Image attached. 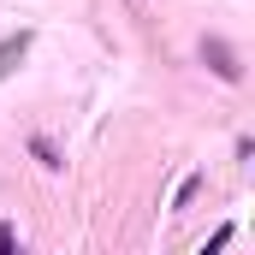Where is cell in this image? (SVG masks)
Instances as JSON below:
<instances>
[{"label": "cell", "mask_w": 255, "mask_h": 255, "mask_svg": "<svg viewBox=\"0 0 255 255\" xmlns=\"http://www.w3.org/2000/svg\"><path fill=\"white\" fill-rule=\"evenodd\" d=\"M202 60L214 65V77H226V83L244 77V60H238V48H232L226 36H202Z\"/></svg>", "instance_id": "obj_1"}, {"label": "cell", "mask_w": 255, "mask_h": 255, "mask_svg": "<svg viewBox=\"0 0 255 255\" xmlns=\"http://www.w3.org/2000/svg\"><path fill=\"white\" fill-rule=\"evenodd\" d=\"M30 42H36L30 30H18V36H6V42H0V77H6L12 65H18V60H24V54H30Z\"/></svg>", "instance_id": "obj_2"}, {"label": "cell", "mask_w": 255, "mask_h": 255, "mask_svg": "<svg viewBox=\"0 0 255 255\" xmlns=\"http://www.w3.org/2000/svg\"><path fill=\"white\" fill-rule=\"evenodd\" d=\"M30 154H36V160H42L48 172H60V166H65V160H60V148H54L48 136H30Z\"/></svg>", "instance_id": "obj_3"}, {"label": "cell", "mask_w": 255, "mask_h": 255, "mask_svg": "<svg viewBox=\"0 0 255 255\" xmlns=\"http://www.w3.org/2000/svg\"><path fill=\"white\" fill-rule=\"evenodd\" d=\"M18 250V232H12V226H0V255H12Z\"/></svg>", "instance_id": "obj_4"}]
</instances>
